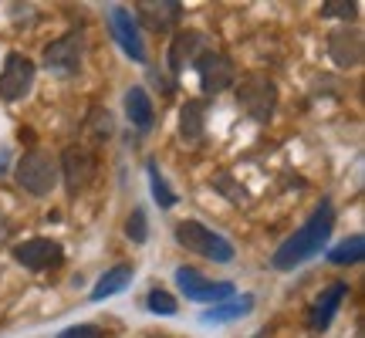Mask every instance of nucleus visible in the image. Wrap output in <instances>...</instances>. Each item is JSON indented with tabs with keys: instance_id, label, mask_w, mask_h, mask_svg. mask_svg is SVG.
<instances>
[{
	"instance_id": "15",
	"label": "nucleus",
	"mask_w": 365,
	"mask_h": 338,
	"mask_svg": "<svg viewBox=\"0 0 365 338\" xmlns=\"http://www.w3.org/2000/svg\"><path fill=\"white\" fill-rule=\"evenodd\" d=\"M345 295H349V285H345V281H335V285H328L325 291H322V298L314 301L312 312H308V328H312V332H325V328L331 325L335 312L341 308Z\"/></svg>"
},
{
	"instance_id": "10",
	"label": "nucleus",
	"mask_w": 365,
	"mask_h": 338,
	"mask_svg": "<svg viewBox=\"0 0 365 338\" xmlns=\"http://www.w3.org/2000/svg\"><path fill=\"white\" fill-rule=\"evenodd\" d=\"M34 85V61L21 51H11L0 71V98L4 102H21Z\"/></svg>"
},
{
	"instance_id": "12",
	"label": "nucleus",
	"mask_w": 365,
	"mask_h": 338,
	"mask_svg": "<svg viewBox=\"0 0 365 338\" xmlns=\"http://www.w3.org/2000/svg\"><path fill=\"white\" fill-rule=\"evenodd\" d=\"M108 27H112V38L122 51L129 54L132 61H145V44L139 38V24H135V17H132L129 7H112L108 11Z\"/></svg>"
},
{
	"instance_id": "18",
	"label": "nucleus",
	"mask_w": 365,
	"mask_h": 338,
	"mask_svg": "<svg viewBox=\"0 0 365 338\" xmlns=\"http://www.w3.org/2000/svg\"><path fill=\"white\" fill-rule=\"evenodd\" d=\"M254 308V295H240V298H230V301H220V304H213L210 312L200 314V322L203 325H220V322H237V318H244L250 314Z\"/></svg>"
},
{
	"instance_id": "2",
	"label": "nucleus",
	"mask_w": 365,
	"mask_h": 338,
	"mask_svg": "<svg viewBox=\"0 0 365 338\" xmlns=\"http://www.w3.org/2000/svg\"><path fill=\"white\" fill-rule=\"evenodd\" d=\"M14 180L17 186L31 196H48L61 183V169H58V156L44 153V149H27L24 156L14 166Z\"/></svg>"
},
{
	"instance_id": "24",
	"label": "nucleus",
	"mask_w": 365,
	"mask_h": 338,
	"mask_svg": "<svg viewBox=\"0 0 365 338\" xmlns=\"http://www.w3.org/2000/svg\"><path fill=\"white\" fill-rule=\"evenodd\" d=\"M125 237H129L132 244H145L149 240V223H145V213L139 207L125 217Z\"/></svg>"
},
{
	"instance_id": "6",
	"label": "nucleus",
	"mask_w": 365,
	"mask_h": 338,
	"mask_svg": "<svg viewBox=\"0 0 365 338\" xmlns=\"http://www.w3.org/2000/svg\"><path fill=\"white\" fill-rule=\"evenodd\" d=\"M193 68H196V78H200V88H203L207 98H213V95H220V91H227V88H234L237 68H234V61H230L227 54L203 51Z\"/></svg>"
},
{
	"instance_id": "20",
	"label": "nucleus",
	"mask_w": 365,
	"mask_h": 338,
	"mask_svg": "<svg viewBox=\"0 0 365 338\" xmlns=\"http://www.w3.org/2000/svg\"><path fill=\"white\" fill-rule=\"evenodd\" d=\"M365 254V237L362 234H352L345 237V240H339L335 247L328 250V260L335 264V267H345V264H359Z\"/></svg>"
},
{
	"instance_id": "4",
	"label": "nucleus",
	"mask_w": 365,
	"mask_h": 338,
	"mask_svg": "<svg viewBox=\"0 0 365 338\" xmlns=\"http://www.w3.org/2000/svg\"><path fill=\"white\" fill-rule=\"evenodd\" d=\"M237 85V105L244 108V116L254 122H267L277 108V81L264 71H250Z\"/></svg>"
},
{
	"instance_id": "23",
	"label": "nucleus",
	"mask_w": 365,
	"mask_h": 338,
	"mask_svg": "<svg viewBox=\"0 0 365 338\" xmlns=\"http://www.w3.org/2000/svg\"><path fill=\"white\" fill-rule=\"evenodd\" d=\"M145 308H149L153 314H166V318L180 312V304H176V298H173L170 291H163V287H153V291L145 295Z\"/></svg>"
},
{
	"instance_id": "7",
	"label": "nucleus",
	"mask_w": 365,
	"mask_h": 338,
	"mask_svg": "<svg viewBox=\"0 0 365 338\" xmlns=\"http://www.w3.org/2000/svg\"><path fill=\"white\" fill-rule=\"evenodd\" d=\"M176 285L190 301L200 304H220V301L234 298V285L230 281H210L196 267H176Z\"/></svg>"
},
{
	"instance_id": "8",
	"label": "nucleus",
	"mask_w": 365,
	"mask_h": 338,
	"mask_svg": "<svg viewBox=\"0 0 365 338\" xmlns=\"http://www.w3.org/2000/svg\"><path fill=\"white\" fill-rule=\"evenodd\" d=\"M81 61H85V38H81L78 31L51 41L44 48V58H41V65L48 68V71H54V75H78Z\"/></svg>"
},
{
	"instance_id": "26",
	"label": "nucleus",
	"mask_w": 365,
	"mask_h": 338,
	"mask_svg": "<svg viewBox=\"0 0 365 338\" xmlns=\"http://www.w3.org/2000/svg\"><path fill=\"white\" fill-rule=\"evenodd\" d=\"M359 4H349V0H325L322 4V17H339V21H352Z\"/></svg>"
},
{
	"instance_id": "11",
	"label": "nucleus",
	"mask_w": 365,
	"mask_h": 338,
	"mask_svg": "<svg viewBox=\"0 0 365 338\" xmlns=\"http://www.w3.org/2000/svg\"><path fill=\"white\" fill-rule=\"evenodd\" d=\"M210 51L207 48V34L203 31H193V27H186V31H176L170 41V51H166V65H170L173 75H182L186 68H193L200 61V54Z\"/></svg>"
},
{
	"instance_id": "9",
	"label": "nucleus",
	"mask_w": 365,
	"mask_h": 338,
	"mask_svg": "<svg viewBox=\"0 0 365 338\" xmlns=\"http://www.w3.org/2000/svg\"><path fill=\"white\" fill-rule=\"evenodd\" d=\"M14 260L27 267V271H48V267H58L65 260V247L51 240V237H31V240H21L14 244Z\"/></svg>"
},
{
	"instance_id": "17",
	"label": "nucleus",
	"mask_w": 365,
	"mask_h": 338,
	"mask_svg": "<svg viewBox=\"0 0 365 338\" xmlns=\"http://www.w3.org/2000/svg\"><path fill=\"white\" fill-rule=\"evenodd\" d=\"M207 132V105L200 98H190V102L180 105V139L182 143H200Z\"/></svg>"
},
{
	"instance_id": "27",
	"label": "nucleus",
	"mask_w": 365,
	"mask_h": 338,
	"mask_svg": "<svg viewBox=\"0 0 365 338\" xmlns=\"http://www.w3.org/2000/svg\"><path fill=\"white\" fill-rule=\"evenodd\" d=\"M58 338H108V335H105V328H98V325H71Z\"/></svg>"
},
{
	"instance_id": "1",
	"label": "nucleus",
	"mask_w": 365,
	"mask_h": 338,
	"mask_svg": "<svg viewBox=\"0 0 365 338\" xmlns=\"http://www.w3.org/2000/svg\"><path fill=\"white\" fill-rule=\"evenodd\" d=\"M331 227H335V210H331L328 200H322V203L314 207L312 217L304 220V227L294 230L281 247L274 250L271 264L277 267V271H294L298 264H304V260H312L314 254H322V250H325Z\"/></svg>"
},
{
	"instance_id": "16",
	"label": "nucleus",
	"mask_w": 365,
	"mask_h": 338,
	"mask_svg": "<svg viewBox=\"0 0 365 338\" xmlns=\"http://www.w3.org/2000/svg\"><path fill=\"white\" fill-rule=\"evenodd\" d=\"M125 118H129L139 132H149L153 129V122H156L153 98H149V91L139 88V85H132V88L125 91Z\"/></svg>"
},
{
	"instance_id": "22",
	"label": "nucleus",
	"mask_w": 365,
	"mask_h": 338,
	"mask_svg": "<svg viewBox=\"0 0 365 338\" xmlns=\"http://www.w3.org/2000/svg\"><path fill=\"white\" fill-rule=\"evenodd\" d=\"M210 186L217 190V193L223 196V200H230V203H237V207H244V203H250V193L240 186V183L230 176V173H217L213 180H210Z\"/></svg>"
},
{
	"instance_id": "3",
	"label": "nucleus",
	"mask_w": 365,
	"mask_h": 338,
	"mask_svg": "<svg viewBox=\"0 0 365 338\" xmlns=\"http://www.w3.org/2000/svg\"><path fill=\"white\" fill-rule=\"evenodd\" d=\"M173 237H176V244L186 247L190 254H200V257L213 260V264H230L234 260V244L220 237L217 230H210L207 223L200 220H180L173 227Z\"/></svg>"
},
{
	"instance_id": "5",
	"label": "nucleus",
	"mask_w": 365,
	"mask_h": 338,
	"mask_svg": "<svg viewBox=\"0 0 365 338\" xmlns=\"http://www.w3.org/2000/svg\"><path fill=\"white\" fill-rule=\"evenodd\" d=\"M58 169H61V180H65V190L68 196H78L91 180H95V153H91V145H68L61 159H58Z\"/></svg>"
},
{
	"instance_id": "14",
	"label": "nucleus",
	"mask_w": 365,
	"mask_h": 338,
	"mask_svg": "<svg viewBox=\"0 0 365 338\" xmlns=\"http://www.w3.org/2000/svg\"><path fill=\"white\" fill-rule=\"evenodd\" d=\"M135 14H139V21H143L149 31L166 34V31H173V27L180 24L182 4H176V0H139V4H135Z\"/></svg>"
},
{
	"instance_id": "13",
	"label": "nucleus",
	"mask_w": 365,
	"mask_h": 338,
	"mask_svg": "<svg viewBox=\"0 0 365 338\" xmlns=\"http://www.w3.org/2000/svg\"><path fill=\"white\" fill-rule=\"evenodd\" d=\"M328 58L339 68H359L365 58V44H362V31L355 27H341L328 34Z\"/></svg>"
},
{
	"instance_id": "19",
	"label": "nucleus",
	"mask_w": 365,
	"mask_h": 338,
	"mask_svg": "<svg viewBox=\"0 0 365 338\" xmlns=\"http://www.w3.org/2000/svg\"><path fill=\"white\" fill-rule=\"evenodd\" d=\"M132 274H135L132 264H115V267H108V271L98 277V285L91 287V301H105V298H112V295H118V291H125L132 281Z\"/></svg>"
},
{
	"instance_id": "21",
	"label": "nucleus",
	"mask_w": 365,
	"mask_h": 338,
	"mask_svg": "<svg viewBox=\"0 0 365 338\" xmlns=\"http://www.w3.org/2000/svg\"><path fill=\"white\" fill-rule=\"evenodd\" d=\"M145 173H149V186H153V196H156L159 207L163 210L176 207V200H180V196L173 193V186L166 183V176H163V169H159L156 159H149V163H145Z\"/></svg>"
},
{
	"instance_id": "25",
	"label": "nucleus",
	"mask_w": 365,
	"mask_h": 338,
	"mask_svg": "<svg viewBox=\"0 0 365 338\" xmlns=\"http://www.w3.org/2000/svg\"><path fill=\"white\" fill-rule=\"evenodd\" d=\"M88 129H91L95 139H108L112 129H115V126H112V112H108V108H91L88 112Z\"/></svg>"
}]
</instances>
